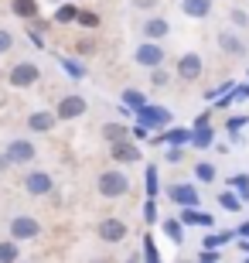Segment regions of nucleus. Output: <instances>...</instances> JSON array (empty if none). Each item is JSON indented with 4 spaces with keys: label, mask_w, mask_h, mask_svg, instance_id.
Returning a JSON list of instances; mask_svg holds the SVG:
<instances>
[{
    "label": "nucleus",
    "mask_w": 249,
    "mask_h": 263,
    "mask_svg": "<svg viewBox=\"0 0 249 263\" xmlns=\"http://www.w3.org/2000/svg\"><path fill=\"white\" fill-rule=\"evenodd\" d=\"M38 233H41L38 219H31V215H14V219H10V239H14V243H21V239H34Z\"/></svg>",
    "instance_id": "f257e3e1"
},
{
    "label": "nucleus",
    "mask_w": 249,
    "mask_h": 263,
    "mask_svg": "<svg viewBox=\"0 0 249 263\" xmlns=\"http://www.w3.org/2000/svg\"><path fill=\"white\" fill-rule=\"evenodd\" d=\"M126 188H130V181H126V175H120V171H106V175H99V192H103L106 198L126 195Z\"/></svg>",
    "instance_id": "f03ea898"
},
{
    "label": "nucleus",
    "mask_w": 249,
    "mask_h": 263,
    "mask_svg": "<svg viewBox=\"0 0 249 263\" xmlns=\"http://www.w3.org/2000/svg\"><path fill=\"white\" fill-rule=\"evenodd\" d=\"M38 79H41V72H38V65H31V62H21V65L10 68V86H17V89L34 86Z\"/></svg>",
    "instance_id": "7ed1b4c3"
},
{
    "label": "nucleus",
    "mask_w": 249,
    "mask_h": 263,
    "mask_svg": "<svg viewBox=\"0 0 249 263\" xmlns=\"http://www.w3.org/2000/svg\"><path fill=\"white\" fill-rule=\"evenodd\" d=\"M4 157H7V164H28V161H34V144L31 140H10Z\"/></svg>",
    "instance_id": "20e7f679"
},
{
    "label": "nucleus",
    "mask_w": 249,
    "mask_h": 263,
    "mask_svg": "<svg viewBox=\"0 0 249 263\" xmlns=\"http://www.w3.org/2000/svg\"><path fill=\"white\" fill-rule=\"evenodd\" d=\"M137 120H140V127H144V130H150V127H164V123L171 120V113H167V109H161V106L144 103V106L137 109Z\"/></svg>",
    "instance_id": "39448f33"
},
{
    "label": "nucleus",
    "mask_w": 249,
    "mask_h": 263,
    "mask_svg": "<svg viewBox=\"0 0 249 263\" xmlns=\"http://www.w3.org/2000/svg\"><path fill=\"white\" fill-rule=\"evenodd\" d=\"M82 113H86V99L82 96H65L55 109V120H75V117H82Z\"/></svg>",
    "instance_id": "423d86ee"
},
{
    "label": "nucleus",
    "mask_w": 249,
    "mask_h": 263,
    "mask_svg": "<svg viewBox=\"0 0 249 263\" xmlns=\"http://www.w3.org/2000/svg\"><path fill=\"white\" fill-rule=\"evenodd\" d=\"M167 195H171L174 205H181V209H195L198 205V188H191V185H171Z\"/></svg>",
    "instance_id": "0eeeda50"
},
{
    "label": "nucleus",
    "mask_w": 249,
    "mask_h": 263,
    "mask_svg": "<svg viewBox=\"0 0 249 263\" xmlns=\"http://www.w3.org/2000/svg\"><path fill=\"white\" fill-rule=\"evenodd\" d=\"M137 62L140 65H147V68H157L164 62V48L161 45H150V41H144L140 48H137Z\"/></svg>",
    "instance_id": "6e6552de"
},
{
    "label": "nucleus",
    "mask_w": 249,
    "mask_h": 263,
    "mask_svg": "<svg viewBox=\"0 0 249 263\" xmlns=\"http://www.w3.org/2000/svg\"><path fill=\"white\" fill-rule=\"evenodd\" d=\"M24 188H28L31 195H48L51 192V178L45 175V171H31V175L24 178Z\"/></svg>",
    "instance_id": "1a4fd4ad"
},
{
    "label": "nucleus",
    "mask_w": 249,
    "mask_h": 263,
    "mask_svg": "<svg viewBox=\"0 0 249 263\" xmlns=\"http://www.w3.org/2000/svg\"><path fill=\"white\" fill-rule=\"evenodd\" d=\"M99 236H103L106 243H120L126 236V226L120 222V219H103V222H99Z\"/></svg>",
    "instance_id": "9d476101"
},
{
    "label": "nucleus",
    "mask_w": 249,
    "mask_h": 263,
    "mask_svg": "<svg viewBox=\"0 0 249 263\" xmlns=\"http://www.w3.org/2000/svg\"><path fill=\"white\" fill-rule=\"evenodd\" d=\"M191 144L195 147H212V130H208V117H198L195 120V130H191Z\"/></svg>",
    "instance_id": "9b49d317"
},
{
    "label": "nucleus",
    "mask_w": 249,
    "mask_h": 263,
    "mask_svg": "<svg viewBox=\"0 0 249 263\" xmlns=\"http://www.w3.org/2000/svg\"><path fill=\"white\" fill-rule=\"evenodd\" d=\"M113 157H116V161H123V164H133V161H140V151H137L130 140H116V144H113Z\"/></svg>",
    "instance_id": "f8f14e48"
},
{
    "label": "nucleus",
    "mask_w": 249,
    "mask_h": 263,
    "mask_svg": "<svg viewBox=\"0 0 249 263\" xmlns=\"http://www.w3.org/2000/svg\"><path fill=\"white\" fill-rule=\"evenodd\" d=\"M178 76H181V79H198L201 76V59L195 55V51H191V55H184V59L178 62Z\"/></svg>",
    "instance_id": "ddd939ff"
},
{
    "label": "nucleus",
    "mask_w": 249,
    "mask_h": 263,
    "mask_svg": "<svg viewBox=\"0 0 249 263\" xmlns=\"http://www.w3.org/2000/svg\"><path fill=\"white\" fill-rule=\"evenodd\" d=\"M28 127L34 130V134H48V130L55 127V113H31Z\"/></svg>",
    "instance_id": "4468645a"
},
{
    "label": "nucleus",
    "mask_w": 249,
    "mask_h": 263,
    "mask_svg": "<svg viewBox=\"0 0 249 263\" xmlns=\"http://www.w3.org/2000/svg\"><path fill=\"white\" fill-rule=\"evenodd\" d=\"M181 222L184 226H201V229H208V226H212V215L201 212V209H184V212H181Z\"/></svg>",
    "instance_id": "2eb2a0df"
},
{
    "label": "nucleus",
    "mask_w": 249,
    "mask_h": 263,
    "mask_svg": "<svg viewBox=\"0 0 249 263\" xmlns=\"http://www.w3.org/2000/svg\"><path fill=\"white\" fill-rule=\"evenodd\" d=\"M181 7L188 17H205L212 10V0H181Z\"/></svg>",
    "instance_id": "dca6fc26"
},
{
    "label": "nucleus",
    "mask_w": 249,
    "mask_h": 263,
    "mask_svg": "<svg viewBox=\"0 0 249 263\" xmlns=\"http://www.w3.org/2000/svg\"><path fill=\"white\" fill-rule=\"evenodd\" d=\"M219 45H222V51H229V55H242V41L236 38V34H229V31L219 38Z\"/></svg>",
    "instance_id": "f3484780"
},
{
    "label": "nucleus",
    "mask_w": 249,
    "mask_h": 263,
    "mask_svg": "<svg viewBox=\"0 0 249 263\" xmlns=\"http://www.w3.org/2000/svg\"><path fill=\"white\" fill-rule=\"evenodd\" d=\"M232 236H236L232 229H229V233H212V236H205L201 243H205V250H219L222 243H232Z\"/></svg>",
    "instance_id": "a211bd4d"
},
{
    "label": "nucleus",
    "mask_w": 249,
    "mask_h": 263,
    "mask_svg": "<svg viewBox=\"0 0 249 263\" xmlns=\"http://www.w3.org/2000/svg\"><path fill=\"white\" fill-rule=\"evenodd\" d=\"M14 14L17 17H34L38 14V0H14Z\"/></svg>",
    "instance_id": "6ab92c4d"
},
{
    "label": "nucleus",
    "mask_w": 249,
    "mask_h": 263,
    "mask_svg": "<svg viewBox=\"0 0 249 263\" xmlns=\"http://www.w3.org/2000/svg\"><path fill=\"white\" fill-rule=\"evenodd\" d=\"M144 31L150 34V38H164V34H167V21H164V17H150L144 24Z\"/></svg>",
    "instance_id": "aec40b11"
},
{
    "label": "nucleus",
    "mask_w": 249,
    "mask_h": 263,
    "mask_svg": "<svg viewBox=\"0 0 249 263\" xmlns=\"http://www.w3.org/2000/svg\"><path fill=\"white\" fill-rule=\"evenodd\" d=\"M0 263H17V243L14 239L0 243Z\"/></svg>",
    "instance_id": "412c9836"
},
{
    "label": "nucleus",
    "mask_w": 249,
    "mask_h": 263,
    "mask_svg": "<svg viewBox=\"0 0 249 263\" xmlns=\"http://www.w3.org/2000/svg\"><path fill=\"white\" fill-rule=\"evenodd\" d=\"M164 233H167V239H174V243H184V233H181V222H178V219H167V222H164Z\"/></svg>",
    "instance_id": "4be33fe9"
},
{
    "label": "nucleus",
    "mask_w": 249,
    "mask_h": 263,
    "mask_svg": "<svg viewBox=\"0 0 249 263\" xmlns=\"http://www.w3.org/2000/svg\"><path fill=\"white\" fill-rule=\"evenodd\" d=\"M126 134H130V130L116 127V123H106V127H103V137H106V140H113V144H116V140H126Z\"/></svg>",
    "instance_id": "5701e85b"
},
{
    "label": "nucleus",
    "mask_w": 249,
    "mask_h": 263,
    "mask_svg": "<svg viewBox=\"0 0 249 263\" xmlns=\"http://www.w3.org/2000/svg\"><path fill=\"white\" fill-rule=\"evenodd\" d=\"M58 65L65 68V72H68V76H72V79H75V82H79V79H82V76H86V72H82V65H79V62H72V59H65V55L58 59Z\"/></svg>",
    "instance_id": "b1692460"
},
{
    "label": "nucleus",
    "mask_w": 249,
    "mask_h": 263,
    "mask_svg": "<svg viewBox=\"0 0 249 263\" xmlns=\"http://www.w3.org/2000/svg\"><path fill=\"white\" fill-rule=\"evenodd\" d=\"M161 140H167V144H188V140H191V130H171V134H164Z\"/></svg>",
    "instance_id": "393cba45"
},
{
    "label": "nucleus",
    "mask_w": 249,
    "mask_h": 263,
    "mask_svg": "<svg viewBox=\"0 0 249 263\" xmlns=\"http://www.w3.org/2000/svg\"><path fill=\"white\" fill-rule=\"evenodd\" d=\"M75 14H79V10L72 7V4H62V7L55 10V21H58V24H68V21H75Z\"/></svg>",
    "instance_id": "a878e982"
},
{
    "label": "nucleus",
    "mask_w": 249,
    "mask_h": 263,
    "mask_svg": "<svg viewBox=\"0 0 249 263\" xmlns=\"http://www.w3.org/2000/svg\"><path fill=\"white\" fill-rule=\"evenodd\" d=\"M144 263H161V256H157V246H154L150 236H144Z\"/></svg>",
    "instance_id": "bb28decb"
},
{
    "label": "nucleus",
    "mask_w": 249,
    "mask_h": 263,
    "mask_svg": "<svg viewBox=\"0 0 249 263\" xmlns=\"http://www.w3.org/2000/svg\"><path fill=\"white\" fill-rule=\"evenodd\" d=\"M144 185H147V198H154V195H157V167H147Z\"/></svg>",
    "instance_id": "cd10ccee"
},
{
    "label": "nucleus",
    "mask_w": 249,
    "mask_h": 263,
    "mask_svg": "<svg viewBox=\"0 0 249 263\" xmlns=\"http://www.w3.org/2000/svg\"><path fill=\"white\" fill-rule=\"evenodd\" d=\"M123 103H126V106H133V109H140V106H144V103H147V99L140 96L137 89H126V92H123Z\"/></svg>",
    "instance_id": "c85d7f7f"
},
{
    "label": "nucleus",
    "mask_w": 249,
    "mask_h": 263,
    "mask_svg": "<svg viewBox=\"0 0 249 263\" xmlns=\"http://www.w3.org/2000/svg\"><path fill=\"white\" fill-rule=\"evenodd\" d=\"M219 205H222V209H229V212H239V198L232 195V192H222V195H219Z\"/></svg>",
    "instance_id": "c756f323"
},
{
    "label": "nucleus",
    "mask_w": 249,
    "mask_h": 263,
    "mask_svg": "<svg viewBox=\"0 0 249 263\" xmlns=\"http://www.w3.org/2000/svg\"><path fill=\"white\" fill-rule=\"evenodd\" d=\"M195 178H198V181H212V178H215V167L212 164H198L195 167Z\"/></svg>",
    "instance_id": "7c9ffc66"
},
{
    "label": "nucleus",
    "mask_w": 249,
    "mask_h": 263,
    "mask_svg": "<svg viewBox=\"0 0 249 263\" xmlns=\"http://www.w3.org/2000/svg\"><path fill=\"white\" fill-rule=\"evenodd\" d=\"M75 21L82 24V28H96V24H99V17H96V14H89V10H82V14H75Z\"/></svg>",
    "instance_id": "2f4dec72"
},
{
    "label": "nucleus",
    "mask_w": 249,
    "mask_h": 263,
    "mask_svg": "<svg viewBox=\"0 0 249 263\" xmlns=\"http://www.w3.org/2000/svg\"><path fill=\"white\" fill-rule=\"evenodd\" d=\"M10 48H14V34L0 28V55H4V51H10Z\"/></svg>",
    "instance_id": "473e14b6"
},
{
    "label": "nucleus",
    "mask_w": 249,
    "mask_h": 263,
    "mask_svg": "<svg viewBox=\"0 0 249 263\" xmlns=\"http://www.w3.org/2000/svg\"><path fill=\"white\" fill-rule=\"evenodd\" d=\"M144 219H147V222H154V219H157V209H154V198H147V205H144Z\"/></svg>",
    "instance_id": "72a5a7b5"
},
{
    "label": "nucleus",
    "mask_w": 249,
    "mask_h": 263,
    "mask_svg": "<svg viewBox=\"0 0 249 263\" xmlns=\"http://www.w3.org/2000/svg\"><path fill=\"white\" fill-rule=\"evenodd\" d=\"M229 185H232V188H239V192H242V188H249V178H246V175H236V178L229 181Z\"/></svg>",
    "instance_id": "f704fd0d"
},
{
    "label": "nucleus",
    "mask_w": 249,
    "mask_h": 263,
    "mask_svg": "<svg viewBox=\"0 0 249 263\" xmlns=\"http://www.w3.org/2000/svg\"><path fill=\"white\" fill-rule=\"evenodd\" d=\"M154 86H167V72H161V68H154Z\"/></svg>",
    "instance_id": "c9c22d12"
},
{
    "label": "nucleus",
    "mask_w": 249,
    "mask_h": 263,
    "mask_svg": "<svg viewBox=\"0 0 249 263\" xmlns=\"http://www.w3.org/2000/svg\"><path fill=\"white\" fill-rule=\"evenodd\" d=\"M232 21H236L239 28H246V24H249V17H246V14H242V10H232Z\"/></svg>",
    "instance_id": "e433bc0d"
},
{
    "label": "nucleus",
    "mask_w": 249,
    "mask_h": 263,
    "mask_svg": "<svg viewBox=\"0 0 249 263\" xmlns=\"http://www.w3.org/2000/svg\"><path fill=\"white\" fill-rule=\"evenodd\" d=\"M242 127H246V117H232L229 120V130H242Z\"/></svg>",
    "instance_id": "4c0bfd02"
},
{
    "label": "nucleus",
    "mask_w": 249,
    "mask_h": 263,
    "mask_svg": "<svg viewBox=\"0 0 249 263\" xmlns=\"http://www.w3.org/2000/svg\"><path fill=\"white\" fill-rule=\"evenodd\" d=\"M167 161H171V164H178V161H181V151H178V147H171V154H167Z\"/></svg>",
    "instance_id": "58836bf2"
},
{
    "label": "nucleus",
    "mask_w": 249,
    "mask_h": 263,
    "mask_svg": "<svg viewBox=\"0 0 249 263\" xmlns=\"http://www.w3.org/2000/svg\"><path fill=\"white\" fill-rule=\"evenodd\" d=\"M201 263H215V250H205V253H201Z\"/></svg>",
    "instance_id": "ea45409f"
},
{
    "label": "nucleus",
    "mask_w": 249,
    "mask_h": 263,
    "mask_svg": "<svg viewBox=\"0 0 249 263\" xmlns=\"http://www.w3.org/2000/svg\"><path fill=\"white\" fill-rule=\"evenodd\" d=\"M137 7H154V0H137Z\"/></svg>",
    "instance_id": "a19ab883"
},
{
    "label": "nucleus",
    "mask_w": 249,
    "mask_h": 263,
    "mask_svg": "<svg viewBox=\"0 0 249 263\" xmlns=\"http://www.w3.org/2000/svg\"><path fill=\"white\" fill-rule=\"evenodd\" d=\"M239 236H249V222H242V226H239Z\"/></svg>",
    "instance_id": "79ce46f5"
},
{
    "label": "nucleus",
    "mask_w": 249,
    "mask_h": 263,
    "mask_svg": "<svg viewBox=\"0 0 249 263\" xmlns=\"http://www.w3.org/2000/svg\"><path fill=\"white\" fill-rule=\"evenodd\" d=\"M7 167H10V164H7V157L0 154V171H7Z\"/></svg>",
    "instance_id": "37998d69"
},
{
    "label": "nucleus",
    "mask_w": 249,
    "mask_h": 263,
    "mask_svg": "<svg viewBox=\"0 0 249 263\" xmlns=\"http://www.w3.org/2000/svg\"><path fill=\"white\" fill-rule=\"evenodd\" d=\"M242 250H246V253H249V243H242Z\"/></svg>",
    "instance_id": "c03bdc74"
},
{
    "label": "nucleus",
    "mask_w": 249,
    "mask_h": 263,
    "mask_svg": "<svg viewBox=\"0 0 249 263\" xmlns=\"http://www.w3.org/2000/svg\"><path fill=\"white\" fill-rule=\"evenodd\" d=\"M246 263H249V260H246Z\"/></svg>",
    "instance_id": "a18cd8bd"
}]
</instances>
